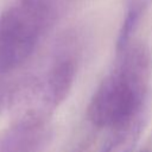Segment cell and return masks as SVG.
I'll return each instance as SVG.
<instances>
[{
    "instance_id": "5",
    "label": "cell",
    "mask_w": 152,
    "mask_h": 152,
    "mask_svg": "<svg viewBox=\"0 0 152 152\" xmlns=\"http://www.w3.org/2000/svg\"><path fill=\"white\" fill-rule=\"evenodd\" d=\"M148 112H144L129 121L110 129V134L100 152H133L146 125Z\"/></svg>"
},
{
    "instance_id": "7",
    "label": "cell",
    "mask_w": 152,
    "mask_h": 152,
    "mask_svg": "<svg viewBox=\"0 0 152 152\" xmlns=\"http://www.w3.org/2000/svg\"><path fill=\"white\" fill-rule=\"evenodd\" d=\"M10 90H11V88L5 82V80L4 78H0V113L4 109V107L7 106Z\"/></svg>"
},
{
    "instance_id": "9",
    "label": "cell",
    "mask_w": 152,
    "mask_h": 152,
    "mask_svg": "<svg viewBox=\"0 0 152 152\" xmlns=\"http://www.w3.org/2000/svg\"><path fill=\"white\" fill-rule=\"evenodd\" d=\"M140 152H151V151H148V150H144V151H140Z\"/></svg>"
},
{
    "instance_id": "6",
    "label": "cell",
    "mask_w": 152,
    "mask_h": 152,
    "mask_svg": "<svg viewBox=\"0 0 152 152\" xmlns=\"http://www.w3.org/2000/svg\"><path fill=\"white\" fill-rule=\"evenodd\" d=\"M124 5L125 17L116 40V51L124 49L129 42L133 40L134 32L151 7L152 0H124Z\"/></svg>"
},
{
    "instance_id": "1",
    "label": "cell",
    "mask_w": 152,
    "mask_h": 152,
    "mask_svg": "<svg viewBox=\"0 0 152 152\" xmlns=\"http://www.w3.org/2000/svg\"><path fill=\"white\" fill-rule=\"evenodd\" d=\"M152 57L145 43L132 40L116 51L110 72L96 88L88 119L97 128H114L148 112Z\"/></svg>"
},
{
    "instance_id": "2",
    "label": "cell",
    "mask_w": 152,
    "mask_h": 152,
    "mask_svg": "<svg viewBox=\"0 0 152 152\" xmlns=\"http://www.w3.org/2000/svg\"><path fill=\"white\" fill-rule=\"evenodd\" d=\"M81 51L80 37L68 32L56 43L50 62L40 74L27 76L11 88L7 107L13 122L49 121L72 88Z\"/></svg>"
},
{
    "instance_id": "3",
    "label": "cell",
    "mask_w": 152,
    "mask_h": 152,
    "mask_svg": "<svg viewBox=\"0 0 152 152\" xmlns=\"http://www.w3.org/2000/svg\"><path fill=\"white\" fill-rule=\"evenodd\" d=\"M56 18L37 0H17L0 14V78L32 56Z\"/></svg>"
},
{
    "instance_id": "8",
    "label": "cell",
    "mask_w": 152,
    "mask_h": 152,
    "mask_svg": "<svg viewBox=\"0 0 152 152\" xmlns=\"http://www.w3.org/2000/svg\"><path fill=\"white\" fill-rule=\"evenodd\" d=\"M37 1H39V2H42V4H44V5H46L48 7H50L52 11H55V12L58 14L59 11H61V8L63 7V5H64L68 0H37Z\"/></svg>"
},
{
    "instance_id": "4",
    "label": "cell",
    "mask_w": 152,
    "mask_h": 152,
    "mask_svg": "<svg viewBox=\"0 0 152 152\" xmlns=\"http://www.w3.org/2000/svg\"><path fill=\"white\" fill-rule=\"evenodd\" d=\"M50 139L49 121L13 122L0 134V152H43Z\"/></svg>"
}]
</instances>
